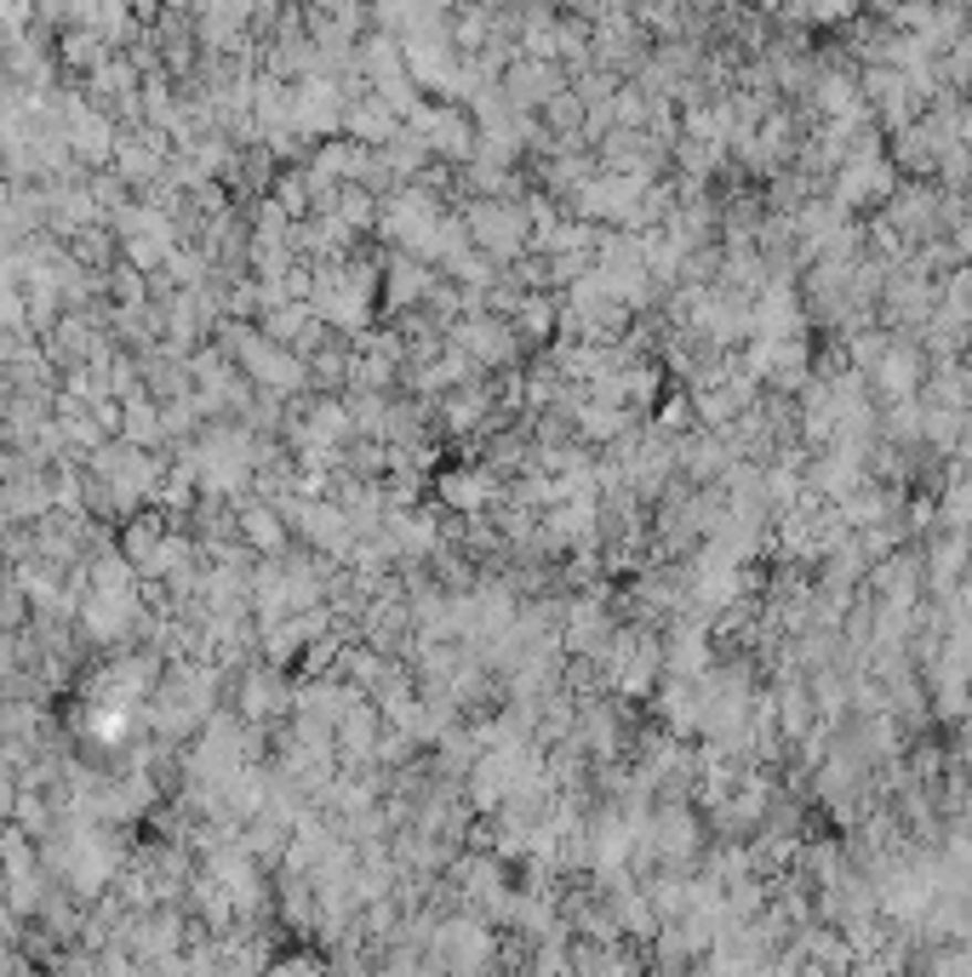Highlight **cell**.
<instances>
[{
  "label": "cell",
  "instance_id": "obj_1",
  "mask_svg": "<svg viewBox=\"0 0 972 977\" xmlns=\"http://www.w3.org/2000/svg\"><path fill=\"white\" fill-rule=\"evenodd\" d=\"M469 241L492 258H521L526 223H521L515 207H504V200H487V207H469Z\"/></svg>",
  "mask_w": 972,
  "mask_h": 977
},
{
  "label": "cell",
  "instance_id": "obj_2",
  "mask_svg": "<svg viewBox=\"0 0 972 977\" xmlns=\"http://www.w3.org/2000/svg\"><path fill=\"white\" fill-rule=\"evenodd\" d=\"M458 344H463L469 355L492 360V366L515 355V338L504 332V321H463V326H458Z\"/></svg>",
  "mask_w": 972,
  "mask_h": 977
},
{
  "label": "cell",
  "instance_id": "obj_3",
  "mask_svg": "<svg viewBox=\"0 0 972 977\" xmlns=\"http://www.w3.org/2000/svg\"><path fill=\"white\" fill-rule=\"evenodd\" d=\"M241 532H247V544H258L263 555H281L286 549V521L275 515V509H241Z\"/></svg>",
  "mask_w": 972,
  "mask_h": 977
},
{
  "label": "cell",
  "instance_id": "obj_4",
  "mask_svg": "<svg viewBox=\"0 0 972 977\" xmlns=\"http://www.w3.org/2000/svg\"><path fill=\"white\" fill-rule=\"evenodd\" d=\"M441 497L452 509H481L487 503V475H441Z\"/></svg>",
  "mask_w": 972,
  "mask_h": 977
},
{
  "label": "cell",
  "instance_id": "obj_5",
  "mask_svg": "<svg viewBox=\"0 0 972 977\" xmlns=\"http://www.w3.org/2000/svg\"><path fill=\"white\" fill-rule=\"evenodd\" d=\"M550 321H555V303L550 297H521L515 303V326L532 332V338H550Z\"/></svg>",
  "mask_w": 972,
  "mask_h": 977
},
{
  "label": "cell",
  "instance_id": "obj_6",
  "mask_svg": "<svg viewBox=\"0 0 972 977\" xmlns=\"http://www.w3.org/2000/svg\"><path fill=\"white\" fill-rule=\"evenodd\" d=\"M692 423V395H676V400H658V429H687Z\"/></svg>",
  "mask_w": 972,
  "mask_h": 977
}]
</instances>
